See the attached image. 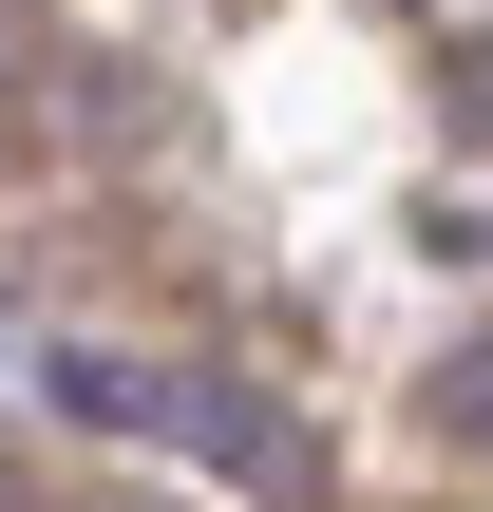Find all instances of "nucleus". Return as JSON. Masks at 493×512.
<instances>
[{
    "label": "nucleus",
    "instance_id": "obj_1",
    "mask_svg": "<svg viewBox=\"0 0 493 512\" xmlns=\"http://www.w3.org/2000/svg\"><path fill=\"white\" fill-rule=\"evenodd\" d=\"M437 437H475V456H493V342H475V361H437Z\"/></svg>",
    "mask_w": 493,
    "mask_h": 512
},
{
    "label": "nucleus",
    "instance_id": "obj_2",
    "mask_svg": "<svg viewBox=\"0 0 493 512\" xmlns=\"http://www.w3.org/2000/svg\"><path fill=\"white\" fill-rule=\"evenodd\" d=\"M456 114H475V133H493V38H456Z\"/></svg>",
    "mask_w": 493,
    "mask_h": 512
}]
</instances>
